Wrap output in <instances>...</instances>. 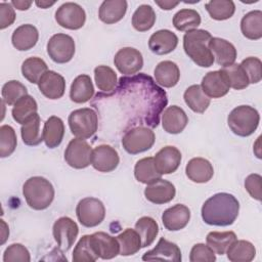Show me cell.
I'll list each match as a JSON object with an SVG mask.
<instances>
[{
	"label": "cell",
	"instance_id": "1",
	"mask_svg": "<svg viewBox=\"0 0 262 262\" xmlns=\"http://www.w3.org/2000/svg\"><path fill=\"white\" fill-rule=\"evenodd\" d=\"M103 94L116 98L121 113L125 114L123 119L129 118L128 126L131 128L143 125L158 127L160 116L168 103L166 92L145 74L122 77L113 92Z\"/></svg>",
	"mask_w": 262,
	"mask_h": 262
},
{
	"label": "cell",
	"instance_id": "2",
	"mask_svg": "<svg viewBox=\"0 0 262 262\" xmlns=\"http://www.w3.org/2000/svg\"><path fill=\"white\" fill-rule=\"evenodd\" d=\"M239 203L227 192H218L205 201L202 207V218L208 225L228 226L237 218Z\"/></svg>",
	"mask_w": 262,
	"mask_h": 262
},
{
	"label": "cell",
	"instance_id": "3",
	"mask_svg": "<svg viewBox=\"0 0 262 262\" xmlns=\"http://www.w3.org/2000/svg\"><path fill=\"white\" fill-rule=\"evenodd\" d=\"M211 34L206 30L195 29L183 36V49L186 55L199 67L209 68L214 63V56L209 49Z\"/></svg>",
	"mask_w": 262,
	"mask_h": 262
},
{
	"label": "cell",
	"instance_id": "4",
	"mask_svg": "<svg viewBox=\"0 0 262 262\" xmlns=\"http://www.w3.org/2000/svg\"><path fill=\"white\" fill-rule=\"evenodd\" d=\"M23 194L28 206L34 210L47 209L54 199L51 182L42 176H33L23 185Z\"/></svg>",
	"mask_w": 262,
	"mask_h": 262
},
{
	"label": "cell",
	"instance_id": "5",
	"mask_svg": "<svg viewBox=\"0 0 262 262\" xmlns=\"http://www.w3.org/2000/svg\"><path fill=\"white\" fill-rule=\"evenodd\" d=\"M260 115L258 111L250 105L234 107L228 115L227 124L232 133L241 137L252 135L258 128Z\"/></svg>",
	"mask_w": 262,
	"mask_h": 262
},
{
	"label": "cell",
	"instance_id": "6",
	"mask_svg": "<svg viewBox=\"0 0 262 262\" xmlns=\"http://www.w3.org/2000/svg\"><path fill=\"white\" fill-rule=\"evenodd\" d=\"M68 123L73 135L87 139L92 137L98 129V114L90 107L78 108L69 115Z\"/></svg>",
	"mask_w": 262,
	"mask_h": 262
},
{
	"label": "cell",
	"instance_id": "7",
	"mask_svg": "<svg viewBox=\"0 0 262 262\" xmlns=\"http://www.w3.org/2000/svg\"><path fill=\"white\" fill-rule=\"evenodd\" d=\"M156 135L147 126H137L126 131L122 137V145L130 155H137L150 149Z\"/></svg>",
	"mask_w": 262,
	"mask_h": 262
},
{
	"label": "cell",
	"instance_id": "8",
	"mask_svg": "<svg viewBox=\"0 0 262 262\" xmlns=\"http://www.w3.org/2000/svg\"><path fill=\"white\" fill-rule=\"evenodd\" d=\"M76 215L79 222L85 227H95L99 225L105 217L103 203L92 196L82 199L76 207Z\"/></svg>",
	"mask_w": 262,
	"mask_h": 262
},
{
	"label": "cell",
	"instance_id": "9",
	"mask_svg": "<svg viewBox=\"0 0 262 262\" xmlns=\"http://www.w3.org/2000/svg\"><path fill=\"white\" fill-rule=\"evenodd\" d=\"M75 49L74 39L67 34H55L47 42V53L56 63L69 62L74 57Z\"/></svg>",
	"mask_w": 262,
	"mask_h": 262
},
{
	"label": "cell",
	"instance_id": "10",
	"mask_svg": "<svg viewBox=\"0 0 262 262\" xmlns=\"http://www.w3.org/2000/svg\"><path fill=\"white\" fill-rule=\"evenodd\" d=\"M91 155L92 148L85 139L74 138L64 150V161L74 169H84L91 164Z\"/></svg>",
	"mask_w": 262,
	"mask_h": 262
},
{
	"label": "cell",
	"instance_id": "11",
	"mask_svg": "<svg viewBox=\"0 0 262 262\" xmlns=\"http://www.w3.org/2000/svg\"><path fill=\"white\" fill-rule=\"evenodd\" d=\"M56 23L68 30L81 29L86 20L84 8L75 2H66L61 4L55 12Z\"/></svg>",
	"mask_w": 262,
	"mask_h": 262
},
{
	"label": "cell",
	"instance_id": "12",
	"mask_svg": "<svg viewBox=\"0 0 262 262\" xmlns=\"http://www.w3.org/2000/svg\"><path fill=\"white\" fill-rule=\"evenodd\" d=\"M52 233L58 249L67 252L74 245L79 233V227L72 218L60 217L54 222Z\"/></svg>",
	"mask_w": 262,
	"mask_h": 262
},
{
	"label": "cell",
	"instance_id": "13",
	"mask_svg": "<svg viewBox=\"0 0 262 262\" xmlns=\"http://www.w3.org/2000/svg\"><path fill=\"white\" fill-rule=\"evenodd\" d=\"M117 70L126 76H133L143 67V57L139 50L133 47L121 48L114 57Z\"/></svg>",
	"mask_w": 262,
	"mask_h": 262
},
{
	"label": "cell",
	"instance_id": "14",
	"mask_svg": "<svg viewBox=\"0 0 262 262\" xmlns=\"http://www.w3.org/2000/svg\"><path fill=\"white\" fill-rule=\"evenodd\" d=\"M120 163L118 151L108 144L97 145L92 149L91 165L92 167L103 173L114 171Z\"/></svg>",
	"mask_w": 262,
	"mask_h": 262
},
{
	"label": "cell",
	"instance_id": "15",
	"mask_svg": "<svg viewBox=\"0 0 262 262\" xmlns=\"http://www.w3.org/2000/svg\"><path fill=\"white\" fill-rule=\"evenodd\" d=\"M201 87L210 98H220L226 95L230 89L227 78L221 70L207 73L202 80Z\"/></svg>",
	"mask_w": 262,
	"mask_h": 262
},
{
	"label": "cell",
	"instance_id": "16",
	"mask_svg": "<svg viewBox=\"0 0 262 262\" xmlns=\"http://www.w3.org/2000/svg\"><path fill=\"white\" fill-rule=\"evenodd\" d=\"M175 194L176 189L174 184L162 178L150 184H147L144 189L145 199L156 205H163L171 202Z\"/></svg>",
	"mask_w": 262,
	"mask_h": 262
},
{
	"label": "cell",
	"instance_id": "17",
	"mask_svg": "<svg viewBox=\"0 0 262 262\" xmlns=\"http://www.w3.org/2000/svg\"><path fill=\"white\" fill-rule=\"evenodd\" d=\"M142 260L143 261L161 260V261L180 262L182 260V257H181V251L176 244L169 242L164 237H161L157 246L152 250H149L143 254Z\"/></svg>",
	"mask_w": 262,
	"mask_h": 262
},
{
	"label": "cell",
	"instance_id": "18",
	"mask_svg": "<svg viewBox=\"0 0 262 262\" xmlns=\"http://www.w3.org/2000/svg\"><path fill=\"white\" fill-rule=\"evenodd\" d=\"M38 87L45 97L52 100L58 99L64 94L66 80L60 74L49 70L38 82Z\"/></svg>",
	"mask_w": 262,
	"mask_h": 262
},
{
	"label": "cell",
	"instance_id": "19",
	"mask_svg": "<svg viewBox=\"0 0 262 262\" xmlns=\"http://www.w3.org/2000/svg\"><path fill=\"white\" fill-rule=\"evenodd\" d=\"M154 162L160 174H171L178 169L181 163V152L177 147L167 145L156 154Z\"/></svg>",
	"mask_w": 262,
	"mask_h": 262
},
{
	"label": "cell",
	"instance_id": "20",
	"mask_svg": "<svg viewBox=\"0 0 262 262\" xmlns=\"http://www.w3.org/2000/svg\"><path fill=\"white\" fill-rule=\"evenodd\" d=\"M190 210L182 204H176L168 208L162 215L164 227L169 231H177L183 229L189 222Z\"/></svg>",
	"mask_w": 262,
	"mask_h": 262
},
{
	"label": "cell",
	"instance_id": "21",
	"mask_svg": "<svg viewBox=\"0 0 262 262\" xmlns=\"http://www.w3.org/2000/svg\"><path fill=\"white\" fill-rule=\"evenodd\" d=\"M208 46L214 56V60H216L219 66L224 68L234 63L237 52L233 44L229 41L218 37H212Z\"/></svg>",
	"mask_w": 262,
	"mask_h": 262
},
{
	"label": "cell",
	"instance_id": "22",
	"mask_svg": "<svg viewBox=\"0 0 262 262\" xmlns=\"http://www.w3.org/2000/svg\"><path fill=\"white\" fill-rule=\"evenodd\" d=\"M178 37L170 30H159L155 32L148 40V48L157 55H165L177 47Z\"/></svg>",
	"mask_w": 262,
	"mask_h": 262
},
{
	"label": "cell",
	"instance_id": "23",
	"mask_svg": "<svg viewBox=\"0 0 262 262\" xmlns=\"http://www.w3.org/2000/svg\"><path fill=\"white\" fill-rule=\"evenodd\" d=\"M187 123V115L180 106H168L162 114V126L167 133L179 134L184 130Z\"/></svg>",
	"mask_w": 262,
	"mask_h": 262
},
{
	"label": "cell",
	"instance_id": "24",
	"mask_svg": "<svg viewBox=\"0 0 262 262\" xmlns=\"http://www.w3.org/2000/svg\"><path fill=\"white\" fill-rule=\"evenodd\" d=\"M185 174L192 182L206 183L212 179L214 169L207 159L193 158L186 164Z\"/></svg>",
	"mask_w": 262,
	"mask_h": 262
},
{
	"label": "cell",
	"instance_id": "25",
	"mask_svg": "<svg viewBox=\"0 0 262 262\" xmlns=\"http://www.w3.org/2000/svg\"><path fill=\"white\" fill-rule=\"evenodd\" d=\"M39 39L37 28L31 24H25L17 27L11 36V43L19 51H27L33 48Z\"/></svg>",
	"mask_w": 262,
	"mask_h": 262
},
{
	"label": "cell",
	"instance_id": "26",
	"mask_svg": "<svg viewBox=\"0 0 262 262\" xmlns=\"http://www.w3.org/2000/svg\"><path fill=\"white\" fill-rule=\"evenodd\" d=\"M127 7L128 3L125 0H105L99 6L98 17L106 25L116 24L124 17Z\"/></svg>",
	"mask_w": 262,
	"mask_h": 262
},
{
	"label": "cell",
	"instance_id": "27",
	"mask_svg": "<svg viewBox=\"0 0 262 262\" xmlns=\"http://www.w3.org/2000/svg\"><path fill=\"white\" fill-rule=\"evenodd\" d=\"M42 136L48 148L57 147L64 136V124L62 120L56 116L49 117L44 123Z\"/></svg>",
	"mask_w": 262,
	"mask_h": 262
},
{
	"label": "cell",
	"instance_id": "28",
	"mask_svg": "<svg viewBox=\"0 0 262 262\" xmlns=\"http://www.w3.org/2000/svg\"><path fill=\"white\" fill-rule=\"evenodd\" d=\"M94 95V87L90 76L82 74L77 76L70 89V98L76 103H85Z\"/></svg>",
	"mask_w": 262,
	"mask_h": 262
},
{
	"label": "cell",
	"instance_id": "29",
	"mask_svg": "<svg viewBox=\"0 0 262 262\" xmlns=\"http://www.w3.org/2000/svg\"><path fill=\"white\" fill-rule=\"evenodd\" d=\"M156 82L165 87H174L180 79V71L178 66L171 60H164L157 64L154 71Z\"/></svg>",
	"mask_w": 262,
	"mask_h": 262
},
{
	"label": "cell",
	"instance_id": "30",
	"mask_svg": "<svg viewBox=\"0 0 262 262\" xmlns=\"http://www.w3.org/2000/svg\"><path fill=\"white\" fill-rule=\"evenodd\" d=\"M92 235L99 258L103 260H110L119 255L120 246L117 237H114L103 231L94 232Z\"/></svg>",
	"mask_w": 262,
	"mask_h": 262
},
{
	"label": "cell",
	"instance_id": "31",
	"mask_svg": "<svg viewBox=\"0 0 262 262\" xmlns=\"http://www.w3.org/2000/svg\"><path fill=\"white\" fill-rule=\"evenodd\" d=\"M99 258L92 234L83 235L73 251L74 262H94Z\"/></svg>",
	"mask_w": 262,
	"mask_h": 262
},
{
	"label": "cell",
	"instance_id": "32",
	"mask_svg": "<svg viewBox=\"0 0 262 262\" xmlns=\"http://www.w3.org/2000/svg\"><path fill=\"white\" fill-rule=\"evenodd\" d=\"M241 31L250 40L262 38V11L253 10L246 13L241 20Z\"/></svg>",
	"mask_w": 262,
	"mask_h": 262
},
{
	"label": "cell",
	"instance_id": "33",
	"mask_svg": "<svg viewBox=\"0 0 262 262\" xmlns=\"http://www.w3.org/2000/svg\"><path fill=\"white\" fill-rule=\"evenodd\" d=\"M183 98L187 106L192 112L199 114L205 113V111L208 108L211 102L210 97H208L204 93L201 85L198 84L191 85L188 88H186L183 94Z\"/></svg>",
	"mask_w": 262,
	"mask_h": 262
},
{
	"label": "cell",
	"instance_id": "34",
	"mask_svg": "<svg viewBox=\"0 0 262 262\" xmlns=\"http://www.w3.org/2000/svg\"><path fill=\"white\" fill-rule=\"evenodd\" d=\"M38 111V104L33 96L31 95H25L21 97L12 107L11 115L13 120L24 125L26 122H28L31 118H33Z\"/></svg>",
	"mask_w": 262,
	"mask_h": 262
},
{
	"label": "cell",
	"instance_id": "35",
	"mask_svg": "<svg viewBox=\"0 0 262 262\" xmlns=\"http://www.w3.org/2000/svg\"><path fill=\"white\" fill-rule=\"evenodd\" d=\"M226 254L231 262H250L256 256V249L249 241L236 239L229 246Z\"/></svg>",
	"mask_w": 262,
	"mask_h": 262
},
{
	"label": "cell",
	"instance_id": "36",
	"mask_svg": "<svg viewBox=\"0 0 262 262\" xmlns=\"http://www.w3.org/2000/svg\"><path fill=\"white\" fill-rule=\"evenodd\" d=\"M134 176L137 181L146 185L162 178V174H160L156 169L152 157H146L136 162L134 167Z\"/></svg>",
	"mask_w": 262,
	"mask_h": 262
},
{
	"label": "cell",
	"instance_id": "37",
	"mask_svg": "<svg viewBox=\"0 0 262 262\" xmlns=\"http://www.w3.org/2000/svg\"><path fill=\"white\" fill-rule=\"evenodd\" d=\"M201 15L196 10L183 8L174 14L173 26L178 31L188 32L195 30L201 25Z\"/></svg>",
	"mask_w": 262,
	"mask_h": 262
},
{
	"label": "cell",
	"instance_id": "38",
	"mask_svg": "<svg viewBox=\"0 0 262 262\" xmlns=\"http://www.w3.org/2000/svg\"><path fill=\"white\" fill-rule=\"evenodd\" d=\"M135 230L140 236L141 248H146L155 242L159 233V225L154 218L143 216L135 223Z\"/></svg>",
	"mask_w": 262,
	"mask_h": 262
},
{
	"label": "cell",
	"instance_id": "39",
	"mask_svg": "<svg viewBox=\"0 0 262 262\" xmlns=\"http://www.w3.org/2000/svg\"><path fill=\"white\" fill-rule=\"evenodd\" d=\"M48 71L46 62L37 56L29 57L21 64V74L32 84H38L42 76Z\"/></svg>",
	"mask_w": 262,
	"mask_h": 262
},
{
	"label": "cell",
	"instance_id": "40",
	"mask_svg": "<svg viewBox=\"0 0 262 262\" xmlns=\"http://www.w3.org/2000/svg\"><path fill=\"white\" fill-rule=\"evenodd\" d=\"M156 12L150 5L142 4L137 7L132 15V26L138 32L150 30L156 23Z\"/></svg>",
	"mask_w": 262,
	"mask_h": 262
},
{
	"label": "cell",
	"instance_id": "41",
	"mask_svg": "<svg viewBox=\"0 0 262 262\" xmlns=\"http://www.w3.org/2000/svg\"><path fill=\"white\" fill-rule=\"evenodd\" d=\"M41 119L38 114L31 118L20 127V135L23 142L29 146L39 145L43 140V136L40 131Z\"/></svg>",
	"mask_w": 262,
	"mask_h": 262
},
{
	"label": "cell",
	"instance_id": "42",
	"mask_svg": "<svg viewBox=\"0 0 262 262\" xmlns=\"http://www.w3.org/2000/svg\"><path fill=\"white\" fill-rule=\"evenodd\" d=\"M94 79L97 88L102 93L113 92L118 85L117 74L107 66L96 67L94 69Z\"/></svg>",
	"mask_w": 262,
	"mask_h": 262
},
{
	"label": "cell",
	"instance_id": "43",
	"mask_svg": "<svg viewBox=\"0 0 262 262\" xmlns=\"http://www.w3.org/2000/svg\"><path fill=\"white\" fill-rule=\"evenodd\" d=\"M120 246L121 256H131L136 254L141 249V239L135 229L126 228L117 236Z\"/></svg>",
	"mask_w": 262,
	"mask_h": 262
},
{
	"label": "cell",
	"instance_id": "44",
	"mask_svg": "<svg viewBox=\"0 0 262 262\" xmlns=\"http://www.w3.org/2000/svg\"><path fill=\"white\" fill-rule=\"evenodd\" d=\"M236 239L233 231H211L206 237L207 245L218 255H224L229 246Z\"/></svg>",
	"mask_w": 262,
	"mask_h": 262
},
{
	"label": "cell",
	"instance_id": "45",
	"mask_svg": "<svg viewBox=\"0 0 262 262\" xmlns=\"http://www.w3.org/2000/svg\"><path fill=\"white\" fill-rule=\"evenodd\" d=\"M205 7L209 15L216 20L228 19L235 11V4L231 0H212L206 2Z\"/></svg>",
	"mask_w": 262,
	"mask_h": 262
},
{
	"label": "cell",
	"instance_id": "46",
	"mask_svg": "<svg viewBox=\"0 0 262 262\" xmlns=\"http://www.w3.org/2000/svg\"><path fill=\"white\" fill-rule=\"evenodd\" d=\"M227 78L229 86L235 90H242L249 86L248 76L241 63H232L221 69Z\"/></svg>",
	"mask_w": 262,
	"mask_h": 262
},
{
	"label": "cell",
	"instance_id": "47",
	"mask_svg": "<svg viewBox=\"0 0 262 262\" xmlns=\"http://www.w3.org/2000/svg\"><path fill=\"white\" fill-rule=\"evenodd\" d=\"M2 100L7 105H14L21 97L28 95L26 86L16 80H10L2 86Z\"/></svg>",
	"mask_w": 262,
	"mask_h": 262
},
{
	"label": "cell",
	"instance_id": "48",
	"mask_svg": "<svg viewBox=\"0 0 262 262\" xmlns=\"http://www.w3.org/2000/svg\"><path fill=\"white\" fill-rule=\"evenodd\" d=\"M17 138L14 129L9 125L0 127V157H9L16 148Z\"/></svg>",
	"mask_w": 262,
	"mask_h": 262
},
{
	"label": "cell",
	"instance_id": "49",
	"mask_svg": "<svg viewBox=\"0 0 262 262\" xmlns=\"http://www.w3.org/2000/svg\"><path fill=\"white\" fill-rule=\"evenodd\" d=\"M241 66L245 70L250 84H257L261 81L262 62L258 57H254V56L247 57L241 62Z\"/></svg>",
	"mask_w": 262,
	"mask_h": 262
},
{
	"label": "cell",
	"instance_id": "50",
	"mask_svg": "<svg viewBox=\"0 0 262 262\" xmlns=\"http://www.w3.org/2000/svg\"><path fill=\"white\" fill-rule=\"evenodd\" d=\"M4 262H30L31 256L28 249L21 244H12L8 246L3 254Z\"/></svg>",
	"mask_w": 262,
	"mask_h": 262
},
{
	"label": "cell",
	"instance_id": "51",
	"mask_svg": "<svg viewBox=\"0 0 262 262\" xmlns=\"http://www.w3.org/2000/svg\"><path fill=\"white\" fill-rule=\"evenodd\" d=\"M190 262H214L216 260L215 252L205 244H195L189 255Z\"/></svg>",
	"mask_w": 262,
	"mask_h": 262
},
{
	"label": "cell",
	"instance_id": "52",
	"mask_svg": "<svg viewBox=\"0 0 262 262\" xmlns=\"http://www.w3.org/2000/svg\"><path fill=\"white\" fill-rule=\"evenodd\" d=\"M261 181H262V177L257 173L250 174L245 179L246 190L249 192V194L253 199L259 202L261 201Z\"/></svg>",
	"mask_w": 262,
	"mask_h": 262
},
{
	"label": "cell",
	"instance_id": "53",
	"mask_svg": "<svg viewBox=\"0 0 262 262\" xmlns=\"http://www.w3.org/2000/svg\"><path fill=\"white\" fill-rule=\"evenodd\" d=\"M15 11L11 3H0V29L4 30L11 26L15 20Z\"/></svg>",
	"mask_w": 262,
	"mask_h": 262
},
{
	"label": "cell",
	"instance_id": "54",
	"mask_svg": "<svg viewBox=\"0 0 262 262\" xmlns=\"http://www.w3.org/2000/svg\"><path fill=\"white\" fill-rule=\"evenodd\" d=\"M11 5L14 6V8L18 10H27L32 5V1H24V0H13L10 2Z\"/></svg>",
	"mask_w": 262,
	"mask_h": 262
},
{
	"label": "cell",
	"instance_id": "55",
	"mask_svg": "<svg viewBox=\"0 0 262 262\" xmlns=\"http://www.w3.org/2000/svg\"><path fill=\"white\" fill-rule=\"evenodd\" d=\"M157 5H159L164 10H170L176 7L179 2H172V1H155Z\"/></svg>",
	"mask_w": 262,
	"mask_h": 262
},
{
	"label": "cell",
	"instance_id": "56",
	"mask_svg": "<svg viewBox=\"0 0 262 262\" xmlns=\"http://www.w3.org/2000/svg\"><path fill=\"white\" fill-rule=\"evenodd\" d=\"M0 221H1V226H2V230H1V245H3L6 242L8 235H9V229H8L7 224L5 223V221L3 219H1Z\"/></svg>",
	"mask_w": 262,
	"mask_h": 262
},
{
	"label": "cell",
	"instance_id": "57",
	"mask_svg": "<svg viewBox=\"0 0 262 262\" xmlns=\"http://www.w3.org/2000/svg\"><path fill=\"white\" fill-rule=\"evenodd\" d=\"M35 3H36V5H37L38 7L45 9V8H48V7L52 6L55 2H54V1H52V2H49V1H36Z\"/></svg>",
	"mask_w": 262,
	"mask_h": 262
}]
</instances>
